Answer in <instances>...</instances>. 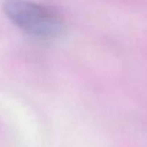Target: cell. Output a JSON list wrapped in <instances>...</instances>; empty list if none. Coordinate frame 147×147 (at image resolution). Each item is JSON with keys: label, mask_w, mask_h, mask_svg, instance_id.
Returning a JSON list of instances; mask_svg holds the SVG:
<instances>
[{"label": "cell", "mask_w": 147, "mask_h": 147, "mask_svg": "<svg viewBox=\"0 0 147 147\" xmlns=\"http://www.w3.org/2000/svg\"><path fill=\"white\" fill-rule=\"evenodd\" d=\"M3 13L24 34L51 40L64 32V22L59 11L34 0H4Z\"/></svg>", "instance_id": "1"}]
</instances>
